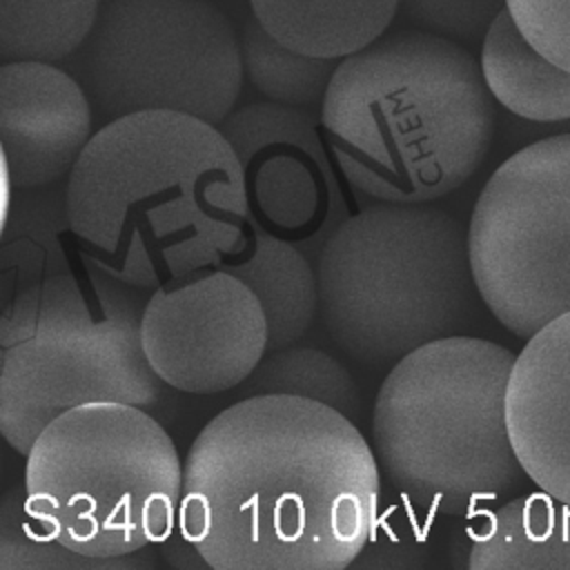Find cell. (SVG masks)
<instances>
[{
    "mask_svg": "<svg viewBox=\"0 0 570 570\" xmlns=\"http://www.w3.org/2000/svg\"><path fill=\"white\" fill-rule=\"evenodd\" d=\"M381 470L343 412L249 394L196 434L178 534L214 570H343L374 534Z\"/></svg>",
    "mask_w": 570,
    "mask_h": 570,
    "instance_id": "cell-1",
    "label": "cell"
},
{
    "mask_svg": "<svg viewBox=\"0 0 570 570\" xmlns=\"http://www.w3.org/2000/svg\"><path fill=\"white\" fill-rule=\"evenodd\" d=\"M65 185L78 254L149 292L218 267L249 225L234 147L218 125L183 111L109 120Z\"/></svg>",
    "mask_w": 570,
    "mask_h": 570,
    "instance_id": "cell-2",
    "label": "cell"
},
{
    "mask_svg": "<svg viewBox=\"0 0 570 570\" xmlns=\"http://www.w3.org/2000/svg\"><path fill=\"white\" fill-rule=\"evenodd\" d=\"M517 354L476 336H445L399 358L372 410L383 476L423 514H463L525 476L505 394Z\"/></svg>",
    "mask_w": 570,
    "mask_h": 570,
    "instance_id": "cell-4",
    "label": "cell"
},
{
    "mask_svg": "<svg viewBox=\"0 0 570 570\" xmlns=\"http://www.w3.org/2000/svg\"><path fill=\"white\" fill-rule=\"evenodd\" d=\"M240 56L245 76L267 100L301 109L323 105L338 67L334 58H316L281 45L256 18L243 27Z\"/></svg>",
    "mask_w": 570,
    "mask_h": 570,
    "instance_id": "cell-20",
    "label": "cell"
},
{
    "mask_svg": "<svg viewBox=\"0 0 570 570\" xmlns=\"http://www.w3.org/2000/svg\"><path fill=\"white\" fill-rule=\"evenodd\" d=\"M494 98L456 40L403 29L338 60L321 127L345 180L383 203H434L494 140Z\"/></svg>",
    "mask_w": 570,
    "mask_h": 570,
    "instance_id": "cell-3",
    "label": "cell"
},
{
    "mask_svg": "<svg viewBox=\"0 0 570 570\" xmlns=\"http://www.w3.org/2000/svg\"><path fill=\"white\" fill-rule=\"evenodd\" d=\"M156 376L187 394L243 385L267 354L269 327L256 294L223 267L156 287L140 321Z\"/></svg>",
    "mask_w": 570,
    "mask_h": 570,
    "instance_id": "cell-10",
    "label": "cell"
},
{
    "mask_svg": "<svg viewBox=\"0 0 570 570\" xmlns=\"http://www.w3.org/2000/svg\"><path fill=\"white\" fill-rule=\"evenodd\" d=\"M481 71L492 98L537 122L570 118V71L546 58L503 9L481 45Z\"/></svg>",
    "mask_w": 570,
    "mask_h": 570,
    "instance_id": "cell-18",
    "label": "cell"
},
{
    "mask_svg": "<svg viewBox=\"0 0 570 570\" xmlns=\"http://www.w3.org/2000/svg\"><path fill=\"white\" fill-rule=\"evenodd\" d=\"M252 394H292L325 403L345 416L358 407L352 374L330 354L314 347H281L267 352L245 381Z\"/></svg>",
    "mask_w": 570,
    "mask_h": 570,
    "instance_id": "cell-21",
    "label": "cell"
},
{
    "mask_svg": "<svg viewBox=\"0 0 570 570\" xmlns=\"http://www.w3.org/2000/svg\"><path fill=\"white\" fill-rule=\"evenodd\" d=\"M505 419L525 476L570 503V312L534 332L517 354Z\"/></svg>",
    "mask_w": 570,
    "mask_h": 570,
    "instance_id": "cell-13",
    "label": "cell"
},
{
    "mask_svg": "<svg viewBox=\"0 0 570 570\" xmlns=\"http://www.w3.org/2000/svg\"><path fill=\"white\" fill-rule=\"evenodd\" d=\"M505 9L534 49L570 71V0H505Z\"/></svg>",
    "mask_w": 570,
    "mask_h": 570,
    "instance_id": "cell-24",
    "label": "cell"
},
{
    "mask_svg": "<svg viewBox=\"0 0 570 570\" xmlns=\"http://www.w3.org/2000/svg\"><path fill=\"white\" fill-rule=\"evenodd\" d=\"M98 0H0L2 62H56L94 31Z\"/></svg>",
    "mask_w": 570,
    "mask_h": 570,
    "instance_id": "cell-19",
    "label": "cell"
},
{
    "mask_svg": "<svg viewBox=\"0 0 570 570\" xmlns=\"http://www.w3.org/2000/svg\"><path fill=\"white\" fill-rule=\"evenodd\" d=\"M218 267L238 276L261 301L269 327L267 352L292 345L314 323L316 265L298 245L247 225L243 243Z\"/></svg>",
    "mask_w": 570,
    "mask_h": 570,
    "instance_id": "cell-15",
    "label": "cell"
},
{
    "mask_svg": "<svg viewBox=\"0 0 570 570\" xmlns=\"http://www.w3.org/2000/svg\"><path fill=\"white\" fill-rule=\"evenodd\" d=\"M316 281L325 332L363 365L459 334L479 294L468 229L432 203L374 200L343 218L323 240Z\"/></svg>",
    "mask_w": 570,
    "mask_h": 570,
    "instance_id": "cell-5",
    "label": "cell"
},
{
    "mask_svg": "<svg viewBox=\"0 0 570 570\" xmlns=\"http://www.w3.org/2000/svg\"><path fill=\"white\" fill-rule=\"evenodd\" d=\"M73 238L67 185L13 189L2 205L0 301L9 305L22 289L71 274L67 240Z\"/></svg>",
    "mask_w": 570,
    "mask_h": 570,
    "instance_id": "cell-16",
    "label": "cell"
},
{
    "mask_svg": "<svg viewBox=\"0 0 570 570\" xmlns=\"http://www.w3.org/2000/svg\"><path fill=\"white\" fill-rule=\"evenodd\" d=\"M131 557V554H129ZM129 557L96 559L51 539L24 508V485L11 488L0 505V570H102L142 566Z\"/></svg>",
    "mask_w": 570,
    "mask_h": 570,
    "instance_id": "cell-22",
    "label": "cell"
},
{
    "mask_svg": "<svg viewBox=\"0 0 570 570\" xmlns=\"http://www.w3.org/2000/svg\"><path fill=\"white\" fill-rule=\"evenodd\" d=\"M245 178L249 225L294 245L327 238L347 218L314 114L278 102L234 109L220 125Z\"/></svg>",
    "mask_w": 570,
    "mask_h": 570,
    "instance_id": "cell-11",
    "label": "cell"
},
{
    "mask_svg": "<svg viewBox=\"0 0 570 570\" xmlns=\"http://www.w3.org/2000/svg\"><path fill=\"white\" fill-rule=\"evenodd\" d=\"M474 283L492 316L530 338L570 312V134L537 140L483 185L468 225Z\"/></svg>",
    "mask_w": 570,
    "mask_h": 570,
    "instance_id": "cell-9",
    "label": "cell"
},
{
    "mask_svg": "<svg viewBox=\"0 0 570 570\" xmlns=\"http://www.w3.org/2000/svg\"><path fill=\"white\" fill-rule=\"evenodd\" d=\"M505 0H399V16L414 29L432 31L456 42H476Z\"/></svg>",
    "mask_w": 570,
    "mask_h": 570,
    "instance_id": "cell-23",
    "label": "cell"
},
{
    "mask_svg": "<svg viewBox=\"0 0 570 570\" xmlns=\"http://www.w3.org/2000/svg\"><path fill=\"white\" fill-rule=\"evenodd\" d=\"M243 73L236 31L207 0H109L82 58V87L107 122L169 109L220 127Z\"/></svg>",
    "mask_w": 570,
    "mask_h": 570,
    "instance_id": "cell-8",
    "label": "cell"
},
{
    "mask_svg": "<svg viewBox=\"0 0 570 570\" xmlns=\"http://www.w3.org/2000/svg\"><path fill=\"white\" fill-rule=\"evenodd\" d=\"M254 18L281 45L341 60L379 40L399 0H249Z\"/></svg>",
    "mask_w": 570,
    "mask_h": 570,
    "instance_id": "cell-17",
    "label": "cell"
},
{
    "mask_svg": "<svg viewBox=\"0 0 570 570\" xmlns=\"http://www.w3.org/2000/svg\"><path fill=\"white\" fill-rule=\"evenodd\" d=\"M24 459V508L71 552L129 557L167 541L178 523L183 461L145 407L87 403L67 410Z\"/></svg>",
    "mask_w": 570,
    "mask_h": 570,
    "instance_id": "cell-7",
    "label": "cell"
},
{
    "mask_svg": "<svg viewBox=\"0 0 570 570\" xmlns=\"http://www.w3.org/2000/svg\"><path fill=\"white\" fill-rule=\"evenodd\" d=\"M470 570H570V503L539 490L470 525Z\"/></svg>",
    "mask_w": 570,
    "mask_h": 570,
    "instance_id": "cell-14",
    "label": "cell"
},
{
    "mask_svg": "<svg viewBox=\"0 0 570 570\" xmlns=\"http://www.w3.org/2000/svg\"><path fill=\"white\" fill-rule=\"evenodd\" d=\"M91 107L85 87L51 62H2V163L13 189L49 187L71 174L94 136Z\"/></svg>",
    "mask_w": 570,
    "mask_h": 570,
    "instance_id": "cell-12",
    "label": "cell"
},
{
    "mask_svg": "<svg viewBox=\"0 0 570 570\" xmlns=\"http://www.w3.org/2000/svg\"><path fill=\"white\" fill-rule=\"evenodd\" d=\"M82 272L22 289L0 318V432L22 456L62 412L87 403L154 407L140 321L149 289L82 258Z\"/></svg>",
    "mask_w": 570,
    "mask_h": 570,
    "instance_id": "cell-6",
    "label": "cell"
}]
</instances>
